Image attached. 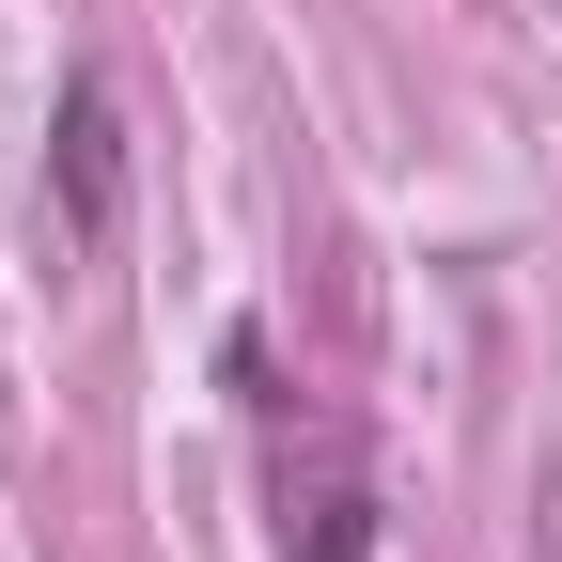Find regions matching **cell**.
Listing matches in <instances>:
<instances>
[{"label":"cell","mask_w":562,"mask_h":562,"mask_svg":"<svg viewBox=\"0 0 562 562\" xmlns=\"http://www.w3.org/2000/svg\"><path fill=\"white\" fill-rule=\"evenodd\" d=\"M47 172H63V235H79V250H110V220H125V110H110V79H63Z\"/></svg>","instance_id":"6da1fadb"},{"label":"cell","mask_w":562,"mask_h":562,"mask_svg":"<svg viewBox=\"0 0 562 562\" xmlns=\"http://www.w3.org/2000/svg\"><path fill=\"white\" fill-rule=\"evenodd\" d=\"M281 562H375V484L344 469V453H328L313 484L281 469Z\"/></svg>","instance_id":"7a4b0ae2"}]
</instances>
